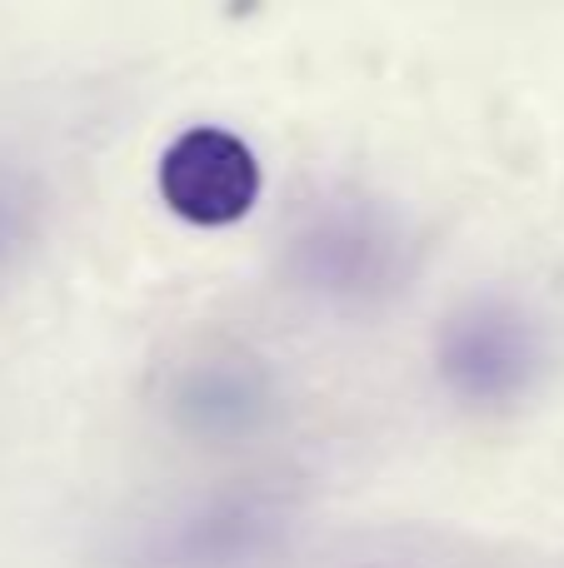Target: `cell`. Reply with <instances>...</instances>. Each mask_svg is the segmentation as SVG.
<instances>
[{
    "instance_id": "cell-1",
    "label": "cell",
    "mask_w": 564,
    "mask_h": 568,
    "mask_svg": "<svg viewBox=\"0 0 564 568\" xmlns=\"http://www.w3.org/2000/svg\"><path fill=\"white\" fill-rule=\"evenodd\" d=\"M410 240L390 205L370 195H330L295 225L285 245V280L320 310L360 314L405 284Z\"/></svg>"
},
{
    "instance_id": "cell-6",
    "label": "cell",
    "mask_w": 564,
    "mask_h": 568,
    "mask_svg": "<svg viewBox=\"0 0 564 568\" xmlns=\"http://www.w3.org/2000/svg\"><path fill=\"white\" fill-rule=\"evenodd\" d=\"M46 235V190L16 160H0V284H10Z\"/></svg>"
},
{
    "instance_id": "cell-2",
    "label": "cell",
    "mask_w": 564,
    "mask_h": 568,
    "mask_svg": "<svg viewBox=\"0 0 564 568\" xmlns=\"http://www.w3.org/2000/svg\"><path fill=\"white\" fill-rule=\"evenodd\" d=\"M550 369L545 324L515 300H470L435 329V374L465 409H515Z\"/></svg>"
},
{
    "instance_id": "cell-4",
    "label": "cell",
    "mask_w": 564,
    "mask_h": 568,
    "mask_svg": "<svg viewBox=\"0 0 564 568\" xmlns=\"http://www.w3.org/2000/svg\"><path fill=\"white\" fill-rule=\"evenodd\" d=\"M165 414L190 444H210V449L250 444L280 414L275 369L250 349H230V344L205 349L170 374Z\"/></svg>"
},
{
    "instance_id": "cell-3",
    "label": "cell",
    "mask_w": 564,
    "mask_h": 568,
    "mask_svg": "<svg viewBox=\"0 0 564 568\" xmlns=\"http://www.w3.org/2000/svg\"><path fill=\"white\" fill-rule=\"evenodd\" d=\"M285 499L270 489H215L135 534L130 568H265L290 544Z\"/></svg>"
},
{
    "instance_id": "cell-5",
    "label": "cell",
    "mask_w": 564,
    "mask_h": 568,
    "mask_svg": "<svg viewBox=\"0 0 564 568\" xmlns=\"http://www.w3.org/2000/svg\"><path fill=\"white\" fill-rule=\"evenodd\" d=\"M155 185L175 220L200 230H225L255 210L265 175L245 135L225 125H190L165 145Z\"/></svg>"
}]
</instances>
